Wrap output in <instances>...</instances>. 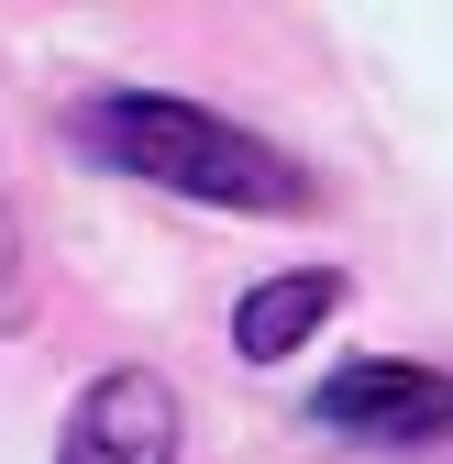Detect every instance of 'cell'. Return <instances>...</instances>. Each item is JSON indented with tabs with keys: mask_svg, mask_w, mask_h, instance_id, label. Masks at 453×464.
Listing matches in <instances>:
<instances>
[{
	"mask_svg": "<svg viewBox=\"0 0 453 464\" xmlns=\"http://www.w3.org/2000/svg\"><path fill=\"white\" fill-rule=\"evenodd\" d=\"M310 420L332 442H376V453H420L453 431V376H420V365H343L321 398H310Z\"/></svg>",
	"mask_w": 453,
	"mask_h": 464,
	"instance_id": "obj_2",
	"label": "cell"
},
{
	"mask_svg": "<svg viewBox=\"0 0 453 464\" xmlns=\"http://www.w3.org/2000/svg\"><path fill=\"white\" fill-rule=\"evenodd\" d=\"M78 144L111 155V166H122V178H144V188L233 199V210H299V199H310V178H299L276 144L210 122V111H188V100H155V89L89 100V111H78Z\"/></svg>",
	"mask_w": 453,
	"mask_h": 464,
	"instance_id": "obj_1",
	"label": "cell"
},
{
	"mask_svg": "<svg viewBox=\"0 0 453 464\" xmlns=\"http://www.w3.org/2000/svg\"><path fill=\"white\" fill-rule=\"evenodd\" d=\"M166 453H178V398L155 376H100L55 442V464H166Z\"/></svg>",
	"mask_w": 453,
	"mask_h": 464,
	"instance_id": "obj_3",
	"label": "cell"
},
{
	"mask_svg": "<svg viewBox=\"0 0 453 464\" xmlns=\"http://www.w3.org/2000/svg\"><path fill=\"white\" fill-rule=\"evenodd\" d=\"M332 299H343V276H332V266H310V276H276V287H255V299L233 310V343L265 365V354H288L299 332H321V321H332Z\"/></svg>",
	"mask_w": 453,
	"mask_h": 464,
	"instance_id": "obj_4",
	"label": "cell"
}]
</instances>
